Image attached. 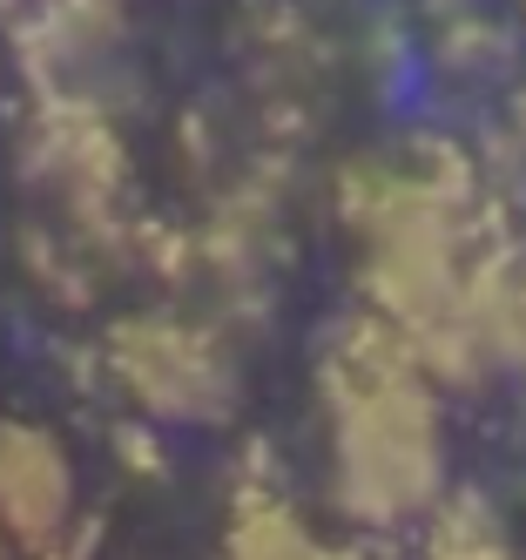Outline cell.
Listing matches in <instances>:
<instances>
[{
    "instance_id": "cell-1",
    "label": "cell",
    "mask_w": 526,
    "mask_h": 560,
    "mask_svg": "<svg viewBox=\"0 0 526 560\" xmlns=\"http://www.w3.org/2000/svg\"><path fill=\"white\" fill-rule=\"evenodd\" d=\"M311 385L324 412V487L338 520L372 540H419L453 493L439 406L445 392L372 311H344L324 325Z\"/></svg>"
},
{
    "instance_id": "cell-7",
    "label": "cell",
    "mask_w": 526,
    "mask_h": 560,
    "mask_svg": "<svg viewBox=\"0 0 526 560\" xmlns=\"http://www.w3.org/2000/svg\"><path fill=\"white\" fill-rule=\"evenodd\" d=\"M419 61L439 74L445 89L493 95V89H506L519 74V34L500 14H486L479 0H466V8H445L432 21V34L419 42Z\"/></svg>"
},
{
    "instance_id": "cell-8",
    "label": "cell",
    "mask_w": 526,
    "mask_h": 560,
    "mask_svg": "<svg viewBox=\"0 0 526 560\" xmlns=\"http://www.w3.org/2000/svg\"><path fill=\"white\" fill-rule=\"evenodd\" d=\"M419 560H526V547L513 540L506 513L493 500L459 487V493H445V506L425 520Z\"/></svg>"
},
{
    "instance_id": "cell-9",
    "label": "cell",
    "mask_w": 526,
    "mask_h": 560,
    "mask_svg": "<svg viewBox=\"0 0 526 560\" xmlns=\"http://www.w3.org/2000/svg\"><path fill=\"white\" fill-rule=\"evenodd\" d=\"M74 8H129V0H74Z\"/></svg>"
},
{
    "instance_id": "cell-2",
    "label": "cell",
    "mask_w": 526,
    "mask_h": 560,
    "mask_svg": "<svg viewBox=\"0 0 526 560\" xmlns=\"http://www.w3.org/2000/svg\"><path fill=\"white\" fill-rule=\"evenodd\" d=\"M14 176L27 189V203L40 210V223L74 230L81 244L108 250L129 270L142 217H136V163L115 115L27 95L14 122Z\"/></svg>"
},
{
    "instance_id": "cell-5",
    "label": "cell",
    "mask_w": 526,
    "mask_h": 560,
    "mask_svg": "<svg viewBox=\"0 0 526 560\" xmlns=\"http://www.w3.org/2000/svg\"><path fill=\"white\" fill-rule=\"evenodd\" d=\"M0 540L21 560H81V479L68 446L34 419H0Z\"/></svg>"
},
{
    "instance_id": "cell-3",
    "label": "cell",
    "mask_w": 526,
    "mask_h": 560,
    "mask_svg": "<svg viewBox=\"0 0 526 560\" xmlns=\"http://www.w3.org/2000/svg\"><path fill=\"white\" fill-rule=\"evenodd\" d=\"M102 378L142 425H230L243 412V365L223 325L183 304L121 311L102 325Z\"/></svg>"
},
{
    "instance_id": "cell-4",
    "label": "cell",
    "mask_w": 526,
    "mask_h": 560,
    "mask_svg": "<svg viewBox=\"0 0 526 560\" xmlns=\"http://www.w3.org/2000/svg\"><path fill=\"white\" fill-rule=\"evenodd\" d=\"M8 61L34 102H81L121 122V108L142 95V68L129 42V8H74V0H14Z\"/></svg>"
},
{
    "instance_id": "cell-10",
    "label": "cell",
    "mask_w": 526,
    "mask_h": 560,
    "mask_svg": "<svg viewBox=\"0 0 526 560\" xmlns=\"http://www.w3.org/2000/svg\"><path fill=\"white\" fill-rule=\"evenodd\" d=\"M0 560H14V553H8V540H0Z\"/></svg>"
},
{
    "instance_id": "cell-6",
    "label": "cell",
    "mask_w": 526,
    "mask_h": 560,
    "mask_svg": "<svg viewBox=\"0 0 526 560\" xmlns=\"http://www.w3.org/2000/svg\"><path fill=\"white\" fill-rule=\"evenodd\" d=\"M223 560H364L344 540H324L291 487L277 479V459L257 446L230 479V527H223Z\"/></svg>"
}]
</instances>
